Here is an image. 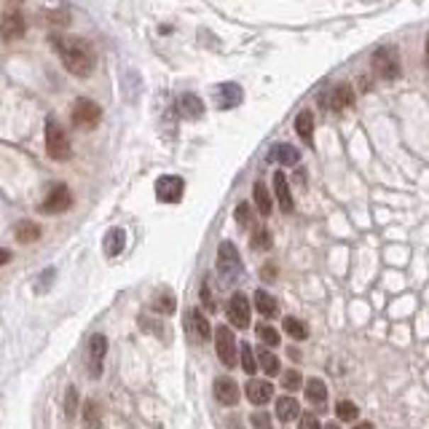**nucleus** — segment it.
I'll list each match as a JSON object with an SVG mask.
<instances>
[{"instance_id":"obj_19","label":"nucleus","mask_w":429,"mask_h":429,"mask_svg":"<svg viewBox=\"0 0 429 429\" xmlns=\"http://www.w3.org/2000/svg\"><path fill=\"white\" fill-rule=\"evenodd\" d=\"M13 236H16L19 245H33V242L40 239V228L33 221H19L13 225Z\"/></svg>"},{"instance_id":"obj_40","label":"nucleus","mask_w":429,"mask_h":429,"mask_svg":"<svg viewBox=\"0 0 429 429\" xmlns=\"http://www.w3.org/2000/svg\"><path fill=\"white\" fill-rule=\"evenodd\" d=\"M301 424L303 427H319V421L314 416H301Z\"/></svg>"},{"instance_id":"obj_39","label":"nucleus","mask_w":429,"mask_h":429,"mask_svg":"<svg viewBox=\"0 0 429 429\" xmlns=\"http://www.w3.org/2000/svg\"><path fill=\"white\" fill-rule=\"evenodd\" d=\"M252 424H255V427H269L271 418L263 416V413H255V416H252Z\"/></svg>"},{"instance_id":"obj_22","label":"nucleus","mask_w":429,"mask_h":429,"mask_svg":"<svg viewBox=\"0 0 429 429\" xmlns=\"http://www.w3.org/2000/svg\"><path fill=\"white\" fill-rule=\"evenodd\" d=\"M295 132H298L301 140L311 143V137H314V116H311V111L298 113V118H295Z\"/></svg>"},{"instance_id":"obj_6","label":"nucleus","mask_w":429,"mask_h":429,"mask_svg":"<svg viewBox=\"0 0 429 429\" xmlns=\"http://www.w3.org/2000/svg\"><path fill=\"white\" fill-rule=\"evenodd\" d=\"M215 349H218V357H221V362L225 368H236V352H239V346H236V338H233L231 328H218L215 330Z\"/></svg>"},{"instance_id":"obj_1","label":"nucleus","mask_w":429,"mask_h":429,"mask_svg":"<svg viewBox=\"0 0 429 429\" xmlns=\"http://www.w3.org/2000/svg\"><path fill=\"white\" fill-rule=\"evenodd\" d=\"M54 49L60 51V60L67 73L78 75V78L94 73L97 57H94V49H91L89 40H84V38H57Z\"/></svg>"},{"instance_id":"obj_11","label":"nucleus","mask_w":429,"mask_h":429,"mask_svg":"<svg viewBox=\"0 0 429 429\" xmlns=\"http://www.w3.org/2000/svg\"><path fill=\"white\" fill-rule=\"evenodd\" d=\"M27 30V22L22 11H9L3 16V22H0V38L6 40V43H13V40H19V38L25 35Z\"/></svg>"},{"instance_id":"obj_7","label":"nucleus","mask_w":429,"mask_h":429,"mask_svg":"<svg viewBox=\"0 0 429 429\" xmlns=\"http://www.w3.org/2000/svg\"><path fill=\"white\" fill-rule=\"evenodd\" d=\"M218 271H221L228 282L242 271L239 252H236V247H233L231 242H221V247H218Z\"/></svg>"},{"instance_id":"obj_29","label":"nucleus","mask_w":429,"mask_h":429,"mask_svg":"<svg viewBox=\"0 0 429 429\" xmlns=\"http://www.w3.org/2000/svg\"><path fill=\"white\" fill-rule=\"evenodd\" d=\"M257 362H260V368H263L266 376H277V373H279V360L271 355L269 349H263V352L257 355Z\"/></svg>"},{"instance_id":"obj_42","label":"nucleus","mask_w":429,"mask_h":429,"mask_svg":"<svg viewBox=\"0 0 429 429\" xmlns=\"http://www.w3.org/2000/svg\"><path fill=\"white\" fill-rule=\"evenodd\" d=\"M427 65H429V38H427Z\"/></svg>"},{"instance_id":"obj_36","label":"nucleus","mask_w":429,"mask_h":429,"mask_svg":"<svg viewBox=\"0 0 429 429\" xmlns=\"http://www.w3.org/2000/svg\"><path fill=\"white\" fill-rule=\"evenodd\" d=\"M236 223H239L242 228H247V225L252 223V209H250V204H247V201H242V204L236 207Z\"/></svg>"},{"instance_id":"obj_30","label":"nucleus","mask_w":429,"mask_h":429,"mask_svg":"<svg viewBox=\"0 0 429 429\" xmlns=\"http://www.w3.org/2000/svg\"><path fill=\"white\" fill-rule=\"evenodd\" d=\"M335 416L341 418V421H357V416H360V408H357L352 400H341V403L335 405Z\"/></svg>"},{"instance_id":"obj_32","label":"nucleus","mask_w":429,"mask_h":429,"mask_svg":"<svg viewBox=\"0 0 429 429\" xmlns=\"http://www.w3.org/2000/svg\"><path fill=\"white\" fill-rule=\"evenodd\" d=\"M257 338L266 346H279V333L274 330L271 325H257Z\"/></svg>"},{"instance_id":"obj_27","label":"nucleus","mask_w":429,"mask_h":429,"mask_svg":"<svg viewBox=\"0 0 429 429\" xmlns=\"http://www.w3.org/2000/svg\"><path fill=\"white\" fill-rule=\"evenodd\" d=\"M284 333H287L290 338H295V341H306L308 338V328L301 322V319H295V317L284 319Z\"/></svg>"},{"instance_id":"obj_25","label":"nucleus","mask_w":429,"mask_h":429,"mask_svg":"<svg viewBox=\"0 0 429 429\" xmlns=\"http://www.w3.org/2000/svg\"><path fill=\"white\" fill-rule=\"evenodd\" d=\"M180 108H183V116H188V118H201L204 102H201L196 94H183V97H180Z\"/></svg>"},{"instance_id":"obj_23","label":"nucleus","mask_w":429,"mask_h":429,"mask_svg":"<svg viewBox=\"0 0 429 429\" xmlns=\"http://www.w3.org/2000/svg\"><path fill=\"white\" fill-rule=\"evenodd\" d=\"M277 416H279V421H293V418L301 416V405L295 403L293 397H279L277 400Z\"/></svg>"},{"instance_id":"obj_41","label":"nucleus","mask_w":429,"mask_h":429,"mask_svg":"<svg viewBox=\"0 0 429 429\" xmlns=\"http://www.w3.org/2000/svg\"><path fill=\"white\" fill-rule=\"evenodd\" d=\"M9 260H11V252H9L6 247H0V266H6Z\"/></svg>"},{"instance_id":"obj_12","label":"nucleus","mask_w":429,"mask_h":429,"mask_svg":"<svg viewBox=\"0 0 429 429\" xmlns=\"http://www.w3.org/2000/svg\"><path fill=\"white\" fill-rule=\"evenodd\" d=\"M185 328H188L191 341L201 343V341H207L209 338V322L199 308H191V311H188V322H185Z\"/></svg>"},{"instance_id":"obj_14","label":"nucleus","mask_w":429,"mask_h":429,"mask_svg":"<svg viewBox=\"0 0 429 429\" xmlns=\"http://www.w3.org/2000/svg\"><path fill=\"white\" fill-rule=\"evenodd\" d=\"M245 394H247V400L252 405H266L271 400V394H274V386H271L269 381H247V386H245Z\"/></svg>"},{"instance_id":"obj_34","label":"nucleus","mask_w":429,"mask_h":429,"mask_svg":"<svg viewBox=\"0 0 429 429\" xmlns=\"http://www.w3.org/2000/svg\"><path fill=\"white\" fill-rule=\"evenodd\" d=\"M75 413H78V392H75V386H70L65 394V416L75 418Z\"/></svg>"},{"instance_id":"obj_38","label":"nucleus","mask_w":429,"mask_h":429,"mask_svg":"<svg viewBox=\"0 0 429 429\" xmlns=\"http://www.w3.org/2000/svg\"><path fill=\"white\" fill-rule=\"evenodd\" d=\"M201 301H204V306H207L209 311L215 308V303H212V293H209V284L207 282L201 284Z\"/></svg>"},{"instance_id":"obj_33","label":"nucleus","mask_w":429,"mask_h":429,"mask_svg":"<svg viewBox=\"0 0 429 429\" xmlns=\"http://www.w3.org/2000/svg\"><path fill=\"white\" fill-rule=\"evenodd\" d=\"M153 308H156V311H164V314H172V311H174V298H172V293L156 295V298H153Z\"/></svg>"},{"instance_id":"obj_10","label":"nucleus","mask_w":429,"mask_h":429,"mask_svg":"<svg viewBox=\"0 0 429 429\" xmlns=\"http://www.w3.org/2000/svg\"><path fill=\"white\" fill-rule=\"evenodd\" d=\"M228 322L233 328H250V298L245 293H233L228 301Z\"/></svg>"},{"instance_id":"obj_21","label":"nucleus","mask_w":429,"mask_h":429,"mask_svg":"<svg viewBox=\"0 0 429 429\" xmlns=\"http://www.w3.org/2000/svg\"><path fill=\"white\" fill-rule=\"evenodd\" d=\"M271 159L279 161V164H284V167H293V164H298V161H301V150H298V147H293V145H287V143H282V145L274 147Z\"/></svg>"},{"instance_id":"obj_20","label":"nucleus","mask_w":429,"mask_h":429,"mask_svg":"<svg viewBox=\"0 0 429 429\" xmlns=\"http://www.w3.org/2000/svg\"><path fill=\"white\" fill-rule=\"evenodd\" d=\"M123 245H126V233H123V228H111L108 236H105V255L108 257L121 255Z\"/></svg>"},{"instance_id":"obj_3","label":"nucleus","mask_w":429,"mask_h":429,"mask_svg":"<svg viewBox=\"0 0 429 429\" xmlns=\"http://www.w3.org/2000/svg\"><path fill=\"white\" fill-rule=\"evenodd\" d=\"M370 65H373V73L384 78V81H394L403 73V62H400V54H397L394 46H384V49L376 51Z\"/></svg>"},{"instance_id":"obj_26","label":"nucleus","mask_w":429,"mask_h":429,"mask_svg":"<svg viewBox=\"0 0 429 429\" xmlns=\"http://www.w3.org/2000/svg\"><path fill=\"white\" fill-rule=\"evenodd\" d=\"M252 194H255V207H257V212L263 215V218H269L271 215V194H269V188L263 183H255V188H252Z\"/></svg>"},{"instance_id":"obj_17","label":"nucleus","mask_w":429,"mask_h":429,"mask_svg":"<svg viewBox=\"0 0 429 429\" xmlns=\"http://www.w3.org/2000/svg\"><path fill=\"white\" fill-rule=\"evenodd\" d=\"M242 102V89L236 84H221L218 86V105H221L223 111H228V108H236Z\"/></svg>"},{"instance_id":"obj_37","label":"nucleus","mask_w":429,"mask_h":429,"mask_svg":"<svg viewBox=\"0 0 429 429\" xmlns=\"http://www.w3.org/2000/svg\"><path fill=\"white\" fill-rule=\"evenodd\" d=\"M252 247H255V250H269V247H271V233L269 231H257L255 236H252Z\"/></svg>"},{"instance_id":"obj_13","label":"nucleus","mask_w":429,"mask_h":429,"mask_svg":"<svg viewBox=\"0 0 429 429\" xmlns=\"http://www.w3.org/2000/svg\"><path fill=\"white\" fill-rule=\"evenodd\" d=\"M274 194H277L279 209H282L284 215H290V212L295 209V201H293L290 188H287V177H284V172H277V174H274Z\"/></svg>"},{"instance_id":"obj_9","label":"nucleus","mask_w":429,"mask_h":429,"mask_svg":"<svg viewBox=\"0 0 429 429\" xmlns=\"http://www.w3.org/2000/svg\"><path fill=\"white\" fill-rule=\"evenodd\" d=\"M105 352H108V338H105V335H91L89 355H86V365H89V376H91V379H97L99 373H102Z\"/></svg>"},{"instance_id":"obj_43","label":"nucleus","mask_w":429,"mask_h":429,"mask_svg":"<svg viewBox=\"0 0 429 429\" xmlns=\"http://www.w3.org/2000/svg\"><path fill=\"white\" fill-rule=\"evenodd\" d=\"M9 3H22V0H9Z\"/></svg>"},{"instance_id":"obj_5","label":"nucleus","mask_w":429,"mask_h":429,"mask_svg":"<svg viewBox=\"0 0 429 429\" xmlns=\"http://www.w3.org/2000/svg\"><path fill=\"white\" fill-rule=\"evenodd\" d=\"M73 207V194H70V188L67 185H51L46 199H43V204H40V212L43 215H62V212H67V209Z\"/></svg>"},{"instance_id":"obj_31","label":"nucleus","mask_w":429,"mask_h":429,"mask_svg":"<svg viewBox=\"0 0 429 429\" xmlns=\"http://www.w3.org/2000/svg\"><path fill=\"white\" fill-rule=\"evenodd\" d=\"M102 421V413H99V405L94 400H86V408H84V424L86 427H97Z\"/></svg>"},{"instance_id":"obj_28","label":"nucleus","mask_w":429,"mask_h":429,"mask_svg":"<svg viewBox=\"0 0 429 429\" xmlns=\"http://www.w3.org/2000/svg\"><path fill=\"white\" fill-rule=\"evenodd\" d=\"M239 362H242V368H245L247 376H252L257 370V362H255V355H252V349H250V343H242L239 346Z\"/></svg>"},{"instance_id":"obj_24","label":"nucleus","mask_w":429,"mask_h":429,"mask_svg":"<svg viewBox=\"0 0 429 429\" xmlns=\"http://www.w3.org/2000/svg\"><path fill=\"white\" fill-rule=\"evenodd\" d=\"M255 308L263 314V317H277V311H279L277 301H274V295H269L266 290H257L255 293Z\"/></svg>"},{"instance_id":"obj_16","label":"nucleus","mask_w":429,"mask_h":429,"mask_svg":"<svg viewBox=\"0 0 429 429\" xmlns=\"http://www.w3.org/2000/svg\"><path fill=\"white\" fill-rule=\"evenodd\" d=\"M215 397L223 405H236V400H239V384L223 376V379L215 381Z\"/></svg>"},{"instance_id":"obj_8","label":"nucleus","mask_w":429,"mask_h":429,"mask_svg":"<svg viewBox=\"0 0 429 429\" xmlns=\"http://www.w3.org/2000/svg\"><path fill=\"white\" fill-rule=\"evenodd\" d=\"M185 191V183L183 177H177V174H164L156 180V196L159 201H167V204H174V201H180Z\"/></svg>"},{"instance_id":"obj_18","label":"nucleus","mask_w":429,"mask_h":429,"mask_svg":"<svg viewBox=\"0 0 429 429\" xmlns=\"http://www.w3.org/2000/svg\"><path fill=\"white\" fill-rule=\"evenodd\" d=\"M303 389H306L308 403L317 405V408H325V403H328V386H325V381H322V379H308Z\"/></svg>"},{"instance_id":"obj_2","label":"nucleus","mask_w":429,"mask_h":429,"mask_svg":"<svg viewBox=\"0 0 429 429\" xmlns=\"http://www.w3.org/2000/svg\"><path fill=\"white\" fill-rule=\"evenodd\" d=\"M46 150H49V156L54 161H67L73 156L70 137H67V132H65L54 118L46 121Z\"/></svg>"},{"instance_id":"obj_4","label":"nucleus","mask_w":429,"mask_h":429,"mask_svg":"<svg viewBox=\"0 0 429 429\" xmlns=\"http://www.w3.org/2000/svg\"><path fill=\"white\" fill-rule=\"evenodd\" d=\"M102 118V108H99L94 99L81 97L73 102V123L78 129H94Z\"/></svg>"},{"instance_id":"obj_35","label":"nucleus","mask_w":429,"mask_h":429,"mask_svg":"<svg viewBox=\"0 0 429 429\" xmlns=\"http://www.w3.org/2000/svg\"><path fill=\"white\" fill-rule=\"evenodd\" d=\"M301 384H303V379H301V373H298V370H284V373H282V386H284V389L295 392V389H301Z\"/></svg>"},{"instance_id":"obj_15","label":"nucleus","mask_w":429,"mask_h":429,"mask_svg":"<svg viewBox=\"0 0 429 429\" xmlns=\"http://www.w3.org/2000/svg\"><path fill=\"white\" fill-rule=\"evenodd\" d=\"M330 108L335 113H343V111H349V108H355V89L349 84L335 86L330 94Z\"/></svg>"}]
</instances>
